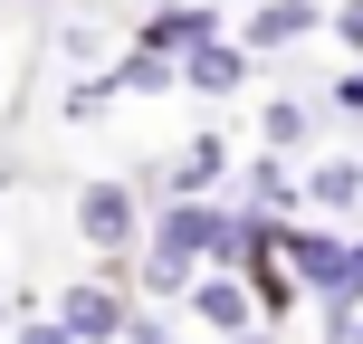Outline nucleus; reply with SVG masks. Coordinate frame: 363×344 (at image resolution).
<instances>
[{"instance_id":"nucleus-11","label":"nucleus","mask_w":363,"mask_h":344,"mask_svg":"<svg viewBox=\"0 0 363 344\" xmlns=\"http://www.w3.org/2000/svg\"><path fill=\"white\" fill-rule=\"evenodd\" d=\"M306 201H315V211H354V201H363V163H354V153L315 163V172H306Z\"/></svg>"},{"instance_id":"nucleus-7","label":"nucleus","mask_w":363,"mask_h":344,"mask_svg":"<svg viewBox=\"0 0 363 344\" xmlns=\"http://www.w3.org/2000/svg\"><path fill=\"white\" fill-rule=\"evenodd\" d=\"M182 87L191 96H239L249 87V48H239V38H201V48L182 57Z\"/></svg>"},{"instance_id":"nucleus-15","label":"nucleus","mask_w":363,"mask_h":344,"mask_svg":"<svg viewBox=\"0 0 363 344\" xmlns=\"http://www.w3.org/2000/svg\"><path fill=\"white\" fill-rule=\"evenodd\" d=\"M10 344H77V335H67V326H57V316H29V326H19Z\"/></svg>"},{"instance_id":"nucleus-16","label":"nucleus","mask_w":363,"mask_h":344,"mask_svg":"<svg viewBox=\"0 0 363 344\" xmlns=\"http://www.w3.org/2000/svg\"><path fill=\"white\" fill-rule=\"evenodd\" d=\"M335 115H363V67H345V77H335Z\"/></svg>"},{"instance_id":"nucleus-5","label":"nucleus","mask_w":363,"mask_h":344,"mask_svg":"<svg viewBox=\"0 0 363 344\" xmlns=\"http://www.w3.org/2000/svg\"><path fill=\"white\" fill-rule=\"evenodd\" d=\"M230 144H220V134H201V144H182L172 153V172L153 182V201H211V192H230Z\"/></svg>"},{"instance_id":"nucleus-13","label":"nucleus","mask_w":363,"mask_h":344,"mask_svg":"<svg viewBox=\"0 0 363 344\" xmlns=\"http://www.w3.org/2000/svg\"><path fill=\"white\" fill-rule=\"evenodd\" d=\"M325 29H335V38H345V48H354V57H363V0H335V10H325Z\"/></svg>"},{"instance_id":"nucleus-17","label":"nucleus","mask_w":363,"mask_h":344,"mask_svg":"<svg viewBox=\"0 0 363 344\" xmlns=\"http://www.w3.org/2000/svg\"><path fill=\"white\" fill-rule=\"evenodd\" d=\"M230 344H287V335H277V326H249V335H230Z\"/></svg>"},{"instance_id":"nucleus-4","label":"nucleus","mask_w":363,"mask_h":344,"mask_svg":"<svg viewBox=\"0 0 363 344\" xmlns=\"http://www.w3.org/2000/svg\"><path fill=\"white\" fill-rule=\"evenodd\" d=\"M182 296H191V316H201V326H211L220 344L258 326V287H249V277H239V268H201V277H191V287H182Z\"/></svg>"},{"instance_id":"nucleus-10","label":"nucleus","mask_w":363,"mask_h":344,"mask_svg":"<svg viewBox=\"0 0 363 344\" xmlns=\"http://www.w3.org/2000/svg\"><path fill=\"white\" fill-rule=\"evenodd\" d=\"M106 77H115V96H163V87H182V57H163V48H144V38H134Z\"/></svg>"},{"instance_id":"nucleus-8","label":"nucleus","mask_w":363,"mask_h":344,"mask_svg":"<svg viewBox=\"0 0 363 344\" xmlns=\"http://www.w3.org/2000/svg\"><path fill=\"white\" fill-rule=\"evenodd\" d=\"M201 38H220V10H201V0H163L144 19V48H163V57H191Z\"/></svg>"},{"instance_id":"nucleus-2","label":"nucleus","mask_w":363,"mask_h":344,"mask_svg":"<svg viewBox=\"0 0 363 344\" xmlns=\"http://www.w3.org/2000/svg\"><path fill=\"white\" fill-rule=\"evenodd\" d=\"M134 230H144V182L96 172L86 192H77V239H86V249H134Z\"/></svg>"},{"instance_id":"nucleus-12","label":"nucleus","mask_w":363,"mask_h":344,"mask_svg":"<svg viewBox=\"0 0 363 344\" xmlns=\"http://www.w3.org/2000/svg\"><path fill=\"white\" fill-rule=\"evenodd\" d=\"M258 134H268V153H296V144H306V134H315V115H306V106H287V96H277V106L258 115Z\"/></svg>"},{"instance_id":"nucleus-14","label":"nucleus","mask_w":363,"mask_h":344,"mask_svg":"<svg viewBox=\"0 0 363 344\" xmlns=\"http://www.w3.org/2000/svg\"><path fill=\"white\" fill-rule=\"evenodd\" d=\"M125 344H172V326H163V316H153V306H134V326H125Z\"/></svg>"},{"instance_id":"nucleus-6","label":"nucleus","mask_w":363,"mask_h":344,"mask_svg":"<svg viewBox=\"0 0 363 344\" xmlns=\"http://www.w3.org/2000/svg\"><path fill=\"white\" fill-rule=\"evenodd\" d=\"M306 29H325V10H315V0H258L249 29H239V48H249V57H277V48H296Z\"/></svg>"},{"instance_id":"nucleus-9","label":"nucleus","mask_w":363,"mask_h":344,"mask_svg":"<svg viewBox=\"0 0 363 344\" xmlns=\"http://www.w3.org/2000/svg\"><path fill=\"white\" fill-rule=\"evenodd\" d=\"M296 192H306V182L287 172V153H258V163H239V201H249V211L296 220Z\"/></svg>"},{"instance_id":"nucleus-1","label":"nucleus","mask_w":363,"mask_h":344,"mask_svg":"<svg viewBox=\"0 0 363 344\" xmlns=\"http://www.w3.org/2000/svg\"><path fill=\"white\" fill-rule=\"evenodd\" d=\"M277 258L296 268V287H306L315 306H335V296H345V268H354V239H335L325 220H287V230H277Z\"/></svg>"},{"instance_id":"nucleus-18","label":"nucleus","mask_w":363,"mask_h":344,"mask_svg":"<svg viewBox=\"0 0 363 344\" xmlns=\"http://www.w3.org/2000/svg\"><path fill=\"white\" fill-rule=\"evenodd\" d=\"M354 67H363V57H354Z\"/></svg>"},{"instance_id":"nucleus-3","label":"nucleus","mask_w":363,"mask_h":344,"mask_svg":"<svg viewBox=\"0 0 363 344\" xmlns=\"http://www.w3.org/2000/svg\"><path fill=\"white\" fill-rule=\"evenodd\" d=\"M57 326H67L77 344H125V326H134V296L115 287V277H77V287H57Z\"/></svg>"}]
</instances>
